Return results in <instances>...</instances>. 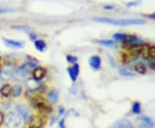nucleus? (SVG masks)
Instances as JSON below:
<instances>
[{
  "label": "nucleus",
  "mask_w": 155,
  "mask_h": 128,
  "mask_svg": "<svg viewBox=\"0 0 155 128\" xmlns=\"http://www.w3.org/2000/svg\"><path fill=\"white\" fill-rule=\"evenodd\" d=\"M59 128H67L65 125V119H61L59 122Z\"/></svg>",
  "instance_id": "29"
},
{
  "label": "nucleus",
  "mask_w": 155,
  "mask_h": 128,
  "mask_svg": "<svg viewBox=\"0 0 155 128\" xmlns=\"http://www.w3.org/2000/svg\"><path fill=\"white\" fill-rule=\"evenodd\" d=\"M139 4L138 1H133V2H129V3H127V7H134V6H136Z\"/></svg>",
  "instance_id": "30"
},
{
  "label": "nucleus",
  "mask_w": 155,
  "mask_h": 128,
  "mask_svg": "<svg viewBox=\"0 0 155 128\" xmlns=\"http://www.w3.org/2000/svg\"><path fill=\"white\" fill-rule=\"evenodd\" d=\"M13 77V74L10 71H3L0 72V79L5 81V80H9Z\"/></svg>",
  "instance_id": "21"
},
{
  "label": "nucleus",
  "mask_w": 155,
  "mask_h": 128,
  "mask_svg": "<svg viewBox=\"0 0 155 128\" xmlns=\"http://www.w3.org/2000/svg\"><path fill=\"white\" fill-rule=\"evenodd\" d=\"M46 74H47V70L44 67H35L33 71V79H35V81L40 82L41 80H42L45 78Z\"/></svg>",
  "instance_id": "6"
},
{
  "label": "nucleus",
  "mask_w": 155,
  "mask_h": 128,
  "mask_svg": "<svg viewBox=\"0 0 155 128\" xmlns=\"http://www.w3.org/2000/svg\"><path fill=\"white\" fill-rule=\"evenodd\" d=\"M28 36H29V39L31 40H36V39H37V34L35 33H34V32H31L28 34Z\"/></svg>",
  "instance_id": "28"
},
{
  "label": "nucleus",
  "mask_w": 155,
  "mask_h": 128,
  "mask_svg": "<svg viewBox=\"0 0 155 128\" xmlns=\"http://www.w3.org/2000/svg\"><path fill=\"white\" fill-rule=\"evenodd\" d=\"M126 36H127V34L116 33L115 34H113V39L115 40H118V41H122L123 40L125 39Z\"/></svg>",
  "instance_id": "23"
},
{
  "label": "nucleus",
  "mask_w": 155,
  "mask_h": 128,
  "mask_svg": "<svg viewBox=\"0 0 155 128\" xmlns=\"http://www.w3.org/2000/svg\"><path fill=\"white\" fill-rule=\"evenodd\" d=\"M35 47L39 52H44L47 48V44L43 40H35Z\"/></svg>",
  "instance_id": "15"
},
{
  "label": "nucleus",
  "mask_w": 155,
  "mask_h": 128,
  "mask_svg": "<svg viewBox=\"0 0 155 128\" xmlns=\"http://www.w3.org/2000/svg\"><path fill=\"white\" fill-rule=\"evenodd\" d=\"M94 22L107 23L115 26H132V25H143L146 21L140 18H127V19H114L109 17H95Z\"/></svg>",
  "instance_id": "1"
},
{
  "label": "nucleus",
  "mask_w": 155,
  "mask_h": 128,
  "mask_svg": "<svg viewBox=\"0 0 155 128\" xmlns=\"http://www.w3.org/2000/svg\"><path fill=\"white\" fill-rule=\"evenodd\" d=\"M110 128H134V125L128 120H120L111 125Z\"/></svg>",
  "instance_id": "7"
},
{
  "label": "nucleus",
  "mask_w": 155,
  "mask_h": 128,
  "mask_svg": "<svg viewBox=\"0 0 155 128\" xmlns=\"http://www.w3.org/2000/svg\"><path fill=\"white\" fill-rule=\"evenodd\" d=\"M22 86H20V85H15V86L12 87V89H11V95L13 97H18V96H20V95H22Z\"/></svg>",
  "instance_id": "19"
},
{
  "label": "nucleus",
  "mask_w": 155,
  "mask_h": 128,
  "mask_svg": "<svg viewBox=\"0 0 155 128\" xmlns=\"http://www.w3.org/2000/svg\"><path fill=\"white\" fill-rule=\"evenodd\" d=\"M31 104L34 108L38 110L40 113L44 114H48L52 112V109L45 101L43 98L41 96H35L31 99Z\"/></svg>",
  "instance_id": "2"
},
{
  "label": "nucleus",
  "mask_w": 155,
  "mask_h": 128,
  "mask_svg": "<svg viewBox=\"0 0 155 128\" xmlns=\"http://www.w3.org/2000/svg\"><path fill=\"white\" fill-rule=\"evenodd\" d=\"M3 82H4V81L0 79V89H1V87H2V86L4 85V84H3Z\"/></svg>",
  "instance_id": "38"
},
{
  "label": "nucleus",
  "mask_w": 155,
  "mask_h": 128,
  "mask_svg": "<svg viewBox=\"0 0 155 128\" xmlns=\"http://www.w3.org/2000/svg\"><path fill=\"white\" fill-rule=\"evenodd\" d=\"M4 122H5V114L2 112H0V126Z\"/></svg>",
  "instance_id": "32"
},
{
  "label": "nucleus",
  "mask_w": 155,
  "mask_h": 128,
  "mask_svg": "<svg viewBox=\"0 0 155 128\" xmlns=\"http://www.w3.org/2000/svg\"><path fill=\"white\" fill-rule=\"evenodd\" d=\"M31 66L28 64V63H26V64H23L22 66L19 67L18 69H17V73L18 76H20V77H26L27 75H28L29 72H30V70H31Z\"/></svg>",
  "instance_id": "12"
},
{
  "label": "nucleus",
  "mask_w": 155,
  "mask_h": 128,
  "mask_svg": "<svg viewBox=\"0 0 155 128\" xmlns=\"http://www.w3.org/2000/svg\"><path fill=\"white\" fill-rule=\"evenodd\" d=\"M149 67L153 71H155V60H151V62L149 63Z\"/></svg>",
  "instance_id": "33"
},
{
  "label": "nucleus",
  "mask_w": 155,
  "mask_h": 128,
  "mask_svg": "<svg viewBox=\"0 0 155 128\" xmlns=\"http://www.w3.org/2000/svg\"><path fill=\"white\" fill-rule=\"evenodd\" d=\"M28 121V128H41L44 125L43 119L39 115L31 116Z\"/></svg>",
  "instance_id": "4"
},
{
  "label": "nucleus",
  "mask_w": 155,
  "mask_h": 128,
  "mask_svg": "<svg viewBox=\"0 0 155 128\" xmlns=\"http://www.w3.org/2000/svg\"><path fill=\"white\" fill-rule=\"evenodd\" d=\"M27 86L28 87V89H31V90H36L40 88V84H39L38 81H35V79H28L27 81Z\"/></svg>",
  "instance_id": "18"
},
{
  "label": "nucleus",
  "mask_w": 155,
  "mask_h": 128,
  "mask_svg": "<svg viewBox=\"0 0 155 128\" xmlns=\"http://www.w3.org/2000/svg\"><path fill=\"white\" fill-rule=\"evenodd\" d=\"M2 66H3V59H2V58H0V72H1Z\"/></svg>",
  "instance_id": "37"
},
{
  "label": "nucleus",
  "mask_w": 155,
  "mask_h": 128,
  "mask_svg": "<svg viewBox=\"0 0 155 128\" xmlns=\"http://www.w3.org/2000/svg\"><path fill=\"white\" fill-rule=\"evenodd\" d=\"M148 17L151 18V19H153V20H155V12L154 13H153V14H151V15H149Z\"/></svg>",
  "instance_id": "36"
},
{
  "label": "nucleus",
  "mask_w": 155,
  "mask_h": 128,
  "mask_svg": "<svg viewBox=\"0 0 155 128\" xmlns=\"http://www.w3.org/2000/svg\"><path fill=\"white\" fill-rule=\"evenodd\" d=\"M17 110L18 112V114H20V116L25 120H28L30 117L32 116L31 115V113H30V110L28 109V107L23 105V104H18L17 105Z\"/></svg>",
  "instance_id": "5"
},
{
  "label": "nucleus",
  "mask_w": 155,
  "mask_h": 128,
  "mask_svg": "<svg viewBox=\"0 0 155 128\" xmlns=\"http://www.w3.org/2000/svg\"><path fill=\"white\" fill-rule=\"evenodd\" d=\"M100 45L105 46H110L115 44V41L113 40H101L97 41Z\"/></svg>",
  "instance_id": "24"
},
{
  "label": "nucleus",
  "mask_w": 155,
  "mask_h": 128,
  "mask_svg": "<svg viewBox=\"0 0 155 128\" xmlns=\"http://www.w3.org/2000/svg\"><path fill=\"white\" fill-rule=\"evenodd\" d=\"M47 100L49 102L50 104L54 105L58 102L59 101V93L55 89H52L47 94Z\"/></svg>",
  "instance_id": "11"
},
{
  "label": "nucleus",
  "mask_w": 155,
  "mask_h": 128,
  "mask_svg": "<svg viewBox=\"0 0 155 128\" xmlns=\"http://www.w3.org/2000/svg\"><path fill=\"white\" fill-rule=\"evenodd\" d=\"M134 71L137 73H139V74H146V72H147V67H146V66H145L144 64H142V63H140V62L135 64V65L134 66Z\"/></svg>",
  "instance_id": "16"
},
{
  "label": "nucleus",
  "mask_w": 155,
  "mask_h": 128,
  "mask_svg": "<svg viewBox=\"0 0 155 128\" xmlns=\"http://www.w3.org/2000/svg\"><path fill=\"white\" fill-rule=\"evenodd\" d=\"M11 10L10 9H5V8H0V14L2 13H7V12H10Z\"/></svg>",
  "instance_id": "34"
},
{
  "label": "nucleus",
  "mask_w": 155,
  "mask_h": 128,
  "mask_svg": "<svg viewBox=\"0 0 155 128\" xmlns=\"http://www.w3.org/2000/svg\"><path fill=\"white\" fill-rule=\"evenodd\" d=\"M64 113H65V109H64V107H59V109H58V114H59V115H63V114H64Z\"/></svg>",
  "instance_id": "31"
},
{
  "label": "nucleus",
  "mask_w": 155,
  "mask_h": 128,
  "mask_svg": "<svg viewBox=\"0 0 155 128\" xmlns=\"http://www.w3.org/2000/svg\"><path fill=\"white\" fill-rule=\"evenodd\" d=\"M147 60H155V46H149Z\"/></svg>",
  "instance_id": "20"
},
{
  "label": "nucleus",
  "mask_w": 155,
  "mask_h": 128,
  "mask_svg": "<svg viewBox=\"0 0 155 128\" xmlns=\"http://www.w3.org/2000/svg\"><path fill=\"white\" fill-rule=\"evenodd\" d=\"M132 112H133L134 114H140V112H141V107H140V102H138V101L134 102L133 106H132Z\"/></svg>",
  "instance_id": "22"
},
{
  "label": "nucleus",
  "mask_w": 155,
  "mask_h": 128,
  "mask_svg": "<svg viewBox=\"0 0 155 128\" xmlns=\"http://www.w3.org/2000/svg\"><path fill=\"white\" fill-rule=\"evenodd\" d=\"M11 89H12V87L9 84H4L1 89H0V94L2 96L4 97H9L11 95Z\"/></svg>",
  "instance_id": "14"
},
{
  "label": "nucleus",
  "mask_w": 155,
  "mask_h": 128,
  "mask_svg": "<svg viewBox=\"0 0 155 128\" xmlns=\"http://www.w3.org/2000/svg\"><path fill=\"white\" fill-rule=\"evenodd\" d=\"M3 41L8 46L14 47V48H22L23 47V42L22 41H18V40H14L6 39L3 38Z\"/></svg>",
  "instance_id": "13"
},
{
  "label": "nucleus",
  "mask_w": 155,
  "mask_h": 128,
  "mask_svg": "<svg viewBox=\"0 0 155 128\" xmlns=\"http://www.w3.org/2000/svg\"><path fill=\"white\" fill-rule=\"evenodd\" d=\"M120 73L122 74V76H126V77H133V76H134V74L128 72L127 69H124V68L120 69Z\"/></svg>",
  "instance_id": "26"
},
{
  "label": "nucleus",
  "mask_w": 155,
  "mask_h": 128,
  "mask_svg": "<svg viewBox=\"0 0 155 128\" xmlns=\"http://www.w3.org/2000/svg\"><path fill=\"white\" fill-rule=\"evenodd\" d=\"M140 120L146 127L153 128L154 126V122L153 121V120L150 119L149 117H147V116H141Z\"/></svg>",
  "instance_id": "17"
},
{
  "label": "nucleus",
  "mask_w": 155,
  "mask_h": 128,
  "mask_svg": "<svg viewBox=\"0 0 155 128\" xmlns=\"http://www.w3.org/2000/svg\"><path fill=\"white\" fill-rule=\"evenodd\" d=\"M12 28H15V29H19V30H24V31H27V30H29L30 28L29 27H27V26H15V27H12Z\"/></svg>",
  "instance_id": "27"
},
{
  "label": "nucleus",
  "mask_w": 155,
  "mask_h": 128,
  "mask_svg": "<svg viewBox=\"0 0 155 128\" xmlns=\"http://www.w3.org/2000/svg\"><path fill=\"white\" fill-rule=\"evenodd\" d=\"M5 123L8 128H17L22 123V117L19 114L15 112H10L6 114L5 118Z\"/></svg>",
  "instance_id": "3"
},
{
  "label": "nucleus",
  "mask_w": 155,
  "mask_h": 128,
  "mask_svg": "<svg viewBox=\"0 0 155 128\" xmlns=\"http://www.w3.org/2000/svg\"><path fill=\"white\" fill-rule=\"evenodd\" d=\"M89 64L91 67L94 70H99L101 68V64H102V59L98 55L91 56L89 59Z\"/></svg>",
  "instance_id": "9"
},
{
  "label": "nucleus",
  "mask_w": 155,
  "mask_h": 128,
  "mask_svg": "<svg viewBox=\"0 0 155 128\" xmlns=\"http://www.w3.org/2000/svg\"><path fill=\"white\" fill-rule=\"evenodd\" d=\"M67 72H68V74H69L72 82H75L78 77V74H79V66L78 64H74L72 67L67 68Z\"/></svg>",
  "instance_id": "8"
},
{
  "label": "nucleus",
  "mask_w": 155,
  "mask_h": 128,
  "mask_svg": "<svg viewBox=\"0 0 155 128\" xmlns=\"http://www.w3.org/2000/svg\"><path fill=\"white\" fill-rule=\"evenodd\" d=\"M67 61L68 63H70V64H76V62L78 60V58L76 56H73V55H67Z\"/></svg>",
  "instance_id": "25"
},
{
  "label": "nucleus",
  "mask_w": 155,
  "mask_h": 128,
  "mask_svg": "<svg viewBox=\"0 0 155 128\" xmlns=\"http://www.w3.org/2000/svg\"><path fill=\"white\" fill-rule=\"evenodd\" d=\"M141 53H142V44L128 47V56L137 58L140 55H141Z\"/></svg>",
  "instance_id": "10"
},
{
  "label": "nucleus",
  "mask_w": 155,
  "mask_h": 128,
  "mask_svg": "<svg viewBox=\"0 0 155 128\" xmlns=\"http://www.w3.org/2000/svg\"><path fill=\"white\" fill-rule=\"evenodd\" d=\"M115 7L113 5H105L104 7V10H108V11H110V10H113Z\"/></svg>",
  "instance_id": "35"
}]
</instances>
